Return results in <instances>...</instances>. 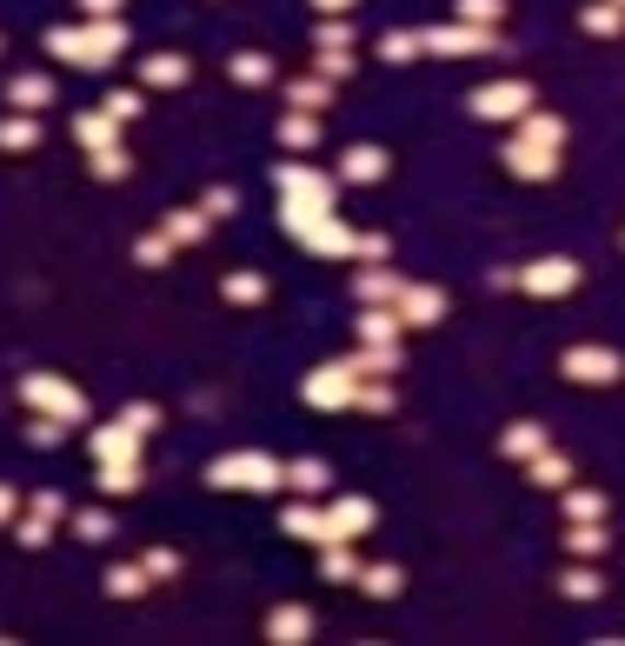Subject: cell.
Instances as JSON below:
<instances>
[{
	"instance_id": "6da1fadb",
	"label": "cell",
	"mask_w": 625,
	"mask_h": 646,
	"mask_svg": "<svg viewBox=\"0 0 625 646\" xmlns=\"http://www.w3.org/2000/svg\"><path fill=\"white\" fill-rule=\"evenodd\" d=\"M40 47L47 54H60L67 67H114L120 54H127V27L120 21H86V27H47L40 34Z\"/></svg>"
},
{
	"instance_id": "7a4b0ae2",
	"label": "cell",
	"mask_w": 625,
	"mask_h": 646,
	"mask_svg": "<svg viewBox=\"0 0 625 646\" xmlns=\"http://www.w3.org/2000/svg\"><path fill=\"white\" fill-rule=\"evenodd\" d=\"M280 473H287V460L246 447V453H220V460L207 466V487H213V494H274Z\"/></svg>"
},
{
	"instance_id": "3957f363",
	"label": "cell",
	"mask_w": 625,
	"mask_h": 646,
	"mask_svg": "<svg viewBox=\"0 0 625 646\" xmlns=\"http://www.w3.org/2000/svg\"><path fill=\"white\" fill-rule=\"evenodd\" d=\"M21 400H27L34 414L60 420V427H80L86 420V393L73 380H60V373H21Z\"/></svg>"
},
{
	"instance_id": "277c9868",
	"label": "cell",
	"mask_w": 625,
	"mask_h": 646,
	"mask_svg": "<svg viewBox=\"0 0 625 646\" xmlns=\"http://www.w3.org/2000/svg\"><path fill=\"white\" fill-rule=\"evenodd\" d=\"M419 54L473 60V54H506V41H499V27H473V21H453V27H419Z\"/></svg>"
},
{
	"instance_id": "5b68a950",
	"label": "cell",
	"mask_w": 625,
	"mask_h": 646,
	"mask_svg": "<svg viewBox=\"0 0 625 646\" xmlns=\"http://www.w3.org/2000/svg\"><path fill=\"white\" fill-rule=\"evenodd\" d=\"M466 107L479 114V120H525L532 107H540V94H532V80H486V88H473L466 94Z\"/></svg>"
},
{
	"instance_id": "8992f818",
	"label": "cell",
	"mask_w": 625,
	"mask_h": 646,
	"mask_svg": "<svg viewBox=\"0 0 625 646\" xmlns=\"http://www.w3.org/2000/svg\"><path fill=\"white\" fill-rule=\"evenodd\" d=\"M306 407H320V414H339V407H352L360 400V373H352L346 360H333V367H320V373H306Z\"/></svg>"
},
{
	"instance_id": "52a82bcc",
	"label": "cell",
	"mask_w": 625,
	"mask_h": 646,
	"mask_svg": "<svg viewBox=\"0 0 625 646\" xmlns=\"http://www.w3.org/2000/svg\"><path fill=\"white\" fill-rule=\"evenodd\" d=\"M559 373L579 380V387H612V380H625V360L612 347H566L559 354Z\"/></svg>"
},
{
	"instance_id": "ba28073f",
	"label": "cell",
	"mask_w": 625,
	"mask_h": 646,
	"mask_svg": "<svg viewBox=\"0 0 625 646\" xmlns=\"http://www.w3.org/2000/svg\"><path fill=\"white\" fill-rule=\"evenodd\" d=\"M519 287H525V293H540V300H559V293H572V287H579V261L546 254V261L519 267Z\"/></svg>"
},
{
	"instance_id": "9c48e42d",
	"label": "cell",
	"mask_w": 625,
	"mask_h": 646,
	"mask_svg": "<svg viewBox=\"0 0 625 646\" xmlns=\"http://www.w3.org/2000/svg\"><path fill=\"white\" fill-rule=\"evenodd\" d=\"M373 520H380V507L367 494H333L326 500V540H360Z\"/></svg>"
},
{
	"instance_id": "30bf717a",
	"label": "cell",
	"mask_w": 625,
	"mask_h": 646,
	"mask_svg": "<svg viewBox=\"0 0 625 646\" xmlns=\"http://www.w3.org/2000/svg\"><path fill=\"white\" fill-rule=\"evenodd\" d=\"M499 160H506L512 181H553V174H559V153H553V147H532V140H519V134L506 140Z\"/></svg>"
},
{
	"instance_id": "8fae6325",
	"label": "cell",
	"mask_w": 625,
	"mask_h": 646,
	"mask_svg": "<svg viewBox=\"0 0 625 646\" xmlns=\"http://www.w3.org/2000/svg\"><path fill=\"white\" fill-rule=\"evenodd\" d=\"M393 313H400V327H439V320H445V293L406 280V287L393 293Z\"/></svg>"
},
{
	"instance_id": "7c38bea8",
	"label": "cell",
	"mask_w": 625,
	"mask_h": 646,
	"mask_svg": "<svg viewBox=\"0 0 625 646\" xmlns=\"http://www.w3.org/2000/svg\"><path fill=\"white\" fill-rule=\"evenodd\" d=\"M313 607H300V600H287V607H274L266 613V639H280V646H306L313 639Z\"/></svg>"
},
{
	"instance_id": "4fadbf2b",
	"label": "cell",
	"mask_w": 625,
	"mask_h": 646,
	"mask_svg": "<svg viewBox=\"0 0 625 646\" xmlns=\"http://www.w3.org/2000/svg\"><path fill=\"white\" fill-rule=\"evenodd\" d=\"M386 168H393V160H386V147H346L339 153V181H352V187H373V181H386Z\"/></svg>"
},
{
	"instance_id": "5bb4252c",
	"label": "cell",
	"mask_w": 625,
	"mask_h": 646,
	"mask_svg": "<svg viewBox=\"0 0 625 646\" xmlns=\"http://www.w3.org/2000/svg\"><path fill=\"white\" fill-rule=\"evenodd\" d=\"M54 73H14L8 80V94H0V101H8L14 114H40V107H54Z\"/></svg>"
},
{
	"instance_id": "9a60e30c",
	"label": "cell",
	"mask_w": 625,
	"mask_h": 646,
	"mask_svg": "<svg viewBox=\"0 0 625 646\" xmlns=\"http://www.w3.org/2000/svg\"><path fill=\"white\" fill-rule=\"evenodd\" d=\"M73 140H80L86 153H107V147H120V120L101 114V107H86V114L73 120Z\"/></svg>"
},
{
	"instance_id": "2e32d148",
	"label": "cell",
	"mask_w": 625,
	"mask_h": 646,
	"mask_svg": "<svg viewBox=\"0 0 625 646\" xmlns=\"http://www.w3.org/2000/svg\"><path fill=\"white\" fill-rule=\"evenodd\" d=\"M326 480H333V466L326 460H287V473H280V487H293V494H306V500H326Z\"/></svg>"
},
{
	"instance_id": "e0dca14e",
	"label": "cell",
	"mask_w": 625,
	"mask_h": 646,
	"mask_svg": "<svg viewBox=\"0 0 625 646\" xmlns=\"http://www.w3.org/2000/svg\"><path fill=\"white\" fill-rule=\"evenodd\" d=\"M140 440H147V434H134L127 420H114V427H101L86 447H94V460H140Z\"/></svg>"
},
{
	"instance_id": "ac0fdd59",
	"label": "cell",
	"mask_w": 625,
	"mask_h": 646,
	"mask_svg": "<svg viewBox=\"0 0 625 646\" xmlns=\"http://www.w3.org/2000/svg\"><path fill=\"white\" fill-rule=\"evenodd\" d=\"M280 527H287V533H293V540H313V546H320V540H326V507H320V500H306V494H300V500H293V507H287V514H280Z\"/></svg>"
},
{
	"instance_id": "d6986e66",
	"label": "cell",
	"mask_w": 625,
	"mask_h": 646,
	"mask_svg": "<svg viewBox=\"0 0 625 646\" xmlns=\"http://www.w3.org/2000/svg\"><path fill=\"white\" fill-rule=\"evenodd\" d=\"M546 447H553V440H546L540 420H512V427L499 434V453H506V460H532V453H546Z\"/></svg>"
},
{
	"instance_id": "ffe728a7",
	"label": "cell",
	"mask_w": 625,
	"mask_h": 646,
	"mask_svg": "<svg viewBox=\"0 0 625 646\" xmlns=\"http://www.w3.org/2000/svg\"><path fill=\"white\" fill-rule=\"evenodd\" d=\"M287 107H300V114H326V107H333V80H326V73L287 80Z\"/></svg>"
},
{
	"instance_id": "44dd1931",
	"label": "cell",
	"mask_w": 625,
	"mask_h": 646,
	"mask_svg": "<svg viewBox=\"0 0 625 646\" xmlns=\"http://www.w3.org/2000/svg\"><path fill=\"white\" fill-rule=\"evenodd\" d=\"M400 334H406V327H400L393 307H367V313H360V347H400Z\"/></svg>"
},
{
	"instance_id": "7402d4cb",
	"label": "cell",
	"mask_w": 625,
	"mask_h": 646,
	"mask_svg": "<svg viewBox=\"0 0 625 646\" xmlns=\"http://www.w3.org/2000/svg\"><path fill=\"white\" fill-rule=\"evenodd\" d=\"M207 227H213V220H207L200 207H173V214L160 220V233L173 240V247H194V240H207Z\"/></svg>"
},
{
	"instance_id": "603a6c76",
	"label": "cell",
	"mask_w": 625,
	"mask_h": 646,
	"mask_svg": "<svg viewBox=\"0 0 625 646\" xmlns=\"http://www.w3.org/2000/svg\"><path fill=\"white\" fill-rule=\"evenodd\" d=\"M400 287H406V280H400V274H386V261H380V267H360V280H352V293H360L367 307H393V293H400Z\"/></svg>"
},
{
	"instance_id": "cb8c5ba5",
	"label": "cell",
	"mask_w": 625,
	"mask_h": 646,
	"mask_svg": "<svg viewBox=\"0 0 625 646\" xmlns=\"http://www.w3.org/2000/svg\"><path fill=\"white\" fill-rule=\"evenodd\" d=\"M519 140H532V147H553V153H559V147H566V120H559V114H546V107H532V114L519 120Z\"/></svg>"
},
{
	"instance_id": "d4e9b609",
	"label": "cell",
	"mask_w": 625,
	"mask_h": 646,
	"mask_svg": "<svg viewBox=\"0 0 625 646\" xmlns=\"http://www.w3.org/2000/svg\"><path fill=\"white\" fill-rule=\"evenodd\" d=\"M274 140L280 147H293V153H306V147H320V114H280V127H274Z\"/></svg>"
},
{
	"instance_id": "484cf974",
	"label": "cell",
	"mask_w": 625,
	"mask_h": 646,
	"mask_svg": "<svg viewBox=\"0 0 625 646\" xmlns=\"http://www.w3.org/2000/svg\"><path fill=\"white\" fill-rule=\"evenodd\" d=\"M187 54H153V60H140V80L147 88H187Z\"/></svg>"
},
{
	"instance_id": "4316f807",
	"label": "cell",
	"mask_w": 625,
	"mask_h": 646,
	"mask_svg": "<svg viewBox=\"0 0 625 646\" xmlns=\"http://www.w3.org/2000/svg\"><path fill=\"white\" fill-rule=\"evenodd\" d=\"M525 480H532V487H572V460L546 447V453H532V460H525Z\"/></svg>"
},
{
	"instance_id": "83f0119b",
	"label": "cell",
	"mask_w": 625,
	"mask_h": 646,
	"mask_svg": "<svg viewBox=\"0 0 625 646\" xmlns=\"http://www.w3.org/2000/svg\"><path fill=\"white\" fill-rule=\"evenodd\" d=\"M40 147V114H8L0 120V153H34Z\"/></svg>"
},
{
	"instance_id": "f1b7e54d",
	"label": "cell",
	"mask_w": 625,
	"mask_h": 646,
	"mask_svg": "<svg viewBox=\"0 0 625 646\" xmlns=\"http://www.w3.org/2000/svg\"><path fill=\"white\" fill-rule=\"evenodd\" d=\"M320 580H360V560H352V540H320Z\"/></svg>"
},
{
	"instance_id": "f546056e",
	"label": "cell",
	"mask_w": 625,
	"mask_h": 646,
	"mask_svg": "<svg viewBox=\"0 0 625 646\" xmlns=\"http://www.w3.org/2000/svg\"><path fill=\"white\" fill-rule=\"evenodd\" d=\"M227 73L240 80V88H274V54H253V47H246V54L227 60Z\"/></svg>"
},
{
	"instance_id": "4dcf8cb0",
	"label": "cell",
	"mask_w": 625,
	"mask_h": 646,
	"mask_svg": "<svg viewBox=\"0 0 625 646\" xmlns=\"http://www.w3.org/2000/svg\"><path fill=\"white\" fill-rule=\"evenodd\" d=\"M94 487H101L107 500L134 494V487H140V460H101V480H94Z\"/></svg>"
},
{
	"instance_id": "1f68e13d",
	"label": "cell",
	"mask_w": 625,
	"mask_h": 646,
	"mask_svg": "<svg viewBox=\"0 0 625 646\" xmlns=\"http://www.w3.org/2000/svg\"><path fill=\"white\" fill-rule=\"evenodd\" d=\"M120 527H114V514L107 507H86V514H73V540H86V546H107Z\"/></svg>"
},
{
	"instance_id": "d6a6232c",
	"label": "cell",
	"mask_w": 625,
	"mask_h": 646,
	"mask_svg": "<svg viewBox=\"0 0 625 646\" xmlns=\"http://www.w3.org/2000/svg\"><path fill=\"white\" fill-rule=\"evenodd\" d=\"M220 293H227L233 307H259V300H266V274L240 267V274H227V280H220Z\"/></svg>"
},
{
	"instance_id": "836d02e7",
	"label": "cell",
	"mask_w": 625,
	"mask_h": 646,
	"mask_svg": "<svg viewBox=\"0 0 625 646\" xmlns=\"http://www.w3.org/2000/svg\"><path fill=\"white\" fill-rule=\"evenodd\" d=\"M566 546H572V560H599V553L612 546V533H605L599 520H572V533H566Z\"/></svg>"
},
{
	"instance_id": "e575fe53",
	"label": "cell",
	"mask_w": 625,
	"mask_h": 646,
	"mask_svg": "<svg viewBox=\"0 0 625 646\" xmlns=\"http://www.w3.org/2000/svg\"><path fill=\"white\" fill-rule=\"evenodd\" d=\"M360 593H373V600H400V593H406V574H400V567H360Z\"/></svg>"
},
{
	"instance_id": "d590c367",
	"label": "cell",
	"mask_w": 625,
	"mask_h": 646,
	"mask_svg": "<svg viewBox=\"0 0 625 646\" xmlns=\"http://www.w3.org/2000/svg\"><path fill=\"white\" fill-rule=\"evenodd\" d=\"M346 367L360 373V380L367 373H400V347H360V354H346Z\"/></svg>"
},
{
	"instance_id": "8d00e7d4",
	"label": "cell",
	"mask_w": 625,
	"mask_h": 646,
	"mask_svg": "<svg viewBox=\"0 0 625 646\" xmlns=\"http://www.w3.org/2000/svg\"><path fill=\"white\" fill-rule=\"evenodd\" d=\"M101 587H107L114 600H140L153 580H147V567H107V580H101Z\"/></svg>"
},
{
	"instance_id": "74e56055",
	"label": "cell",
	"mask_w": 625,
	"mask_h": 646,
	"mask_svg": "<svg viewBox=\"0 0 625 646\" xmlns=\"http://www.w3.org/2000/svg\"><path fill=\"white\" fill-rule=\"evenodd\" d=\"M559 593H566V600H599L605 580H599V567H566V574H559Z\"/></svg>"
},
{
	"instance_id": "f35d334b",
	"label": "cell",
	"mask_w": 625,
	"mask_h": 646,
	"mask_svg": "<svg viewBox=\"0 0 625 646\" xmlns=\"http://www.w3.org/2000/svg\"><path fill=\"white\" fill-rule=\"evenodd\" d=\"M579 27H586V34H599V41H612V34L625 27V14L612 8V0H592V8L579 14Z\"/></svg>"
},
{
	"instance_id": "ab89813d",
	"label": "cell",
	"mask_w": 625,
	"mask_h": 646,
	"mask_svg": "<svg viewBox=\"0 0 625 646\" xmlns=\"http://www.w3.org/2000/svg\"><path fill=\"white\" fill-rule=\"evenodd\" d=\"M86 168H94V181H127L134 160H127V147H107V153H86Z\"/></svg>"
},
{
	"instance_id": "60d3db41",
	"label": "cell",
	"mask_w": 625,
	"mask_h": 646,
	"mask_svg": "<svg viewBox=\"0 0 625 646\" xmlns=\"http://www.w3.org/2000/svg\"><path fill=\"white\" fill-rule=\"evenodd\" d=\"M134 261H140V267H166V261H173V240H166L160 227L140 233V240H134Z\"/></svg>"
},
{
	"instance_id": "b9f144b4",
	"label": "cell",
	"mask_w": 625,
	"mask_h": 646,
	"mask_svg": "<svg viewBox=\"0 0 625 646\" xmlns=\"http://www.w3.org/2000/svg\"><path fill=\"white\" fill-rule=\"evenodd\" d=\"M566 520H605V494H586V487H566Z\"/></svg>"
},
{
	"instance_id": "7bdbcfd3",
	"label": "cell",
	"mask_w": 625,
	"mask_h": 646,
	"mask_svg": "<svg viewBox=\"0 0 625 646\" xmlns=\"http://www.w3.org/2000/svg\"><path fill=\"white\" fill-rule=\"evenodd\" d=\"M140 567H147V580H173V574H181V553H173V546H147Z\"/></svg>"
},
{
	"instance_id": "ee69618b",
	"label": "cell",
	"mask_w": 625,
	"mask_h": 646,
	"mask_svg": "<svg viewBox=\"0 0 625 646\" xmlns=\"http://www.w3.org/2000/svg\"><path fill=\"white\" fill-rule=\"evenodd\" d=\"M460 21H473V27H499V21H506V0H460Z\"/></svg>"
},
{
	"instance_id": "f6af8a7d",
	"label": "cell",
	"mask_w": 625,
	"mask_h": 646,
	"mask_svg": "<svg viewBox=\"0 0 625 646\" xmlns=\"http://www.w3.org/2000/svg\"><path fill=\"white\" fill-rule=\"evenodd\" d=\"M320 47L352 54V21H346V14H320Z\"/></svg>"
},
{
	"instance_id": "bcb514c9",
	"label": "cell",
	"mask_w": 625,
	"mask_h": 646,
	"mask_svg": "<svg viewBox=\"0 0 625 646\" xmlns=\"http://www.w3.org/2000/svg\"><path fill=\"white\" fill-rule=\"evenodd\" d=\"M380 60H393V67L419 60V34H406V27H400V34H386V41H380Z\"/></svg>"
},
{
	"instance_id": "7dc6e473",
	"label": "cell",
	"mask_w": 625,
	"mask_h": 646,
	"mask_svg": "<svg viewBox=\"0 0 625 646\" xmlns=\"http://www.w3.org/2000/svg\"><path fill=\"white\" fill-rule=\"evenodd\" d=\"M14 540H21L27 553H40V546L54 540V520H40V514H27V520H14Z\"/></svg>"
},
{
	"instance_id": "c3c4849f",
	"label": "cell",
	"mask_w": 625,
	"mask_h": 646,
	"mask_svg": "<svg viewBox=\"0 0 625 646\" xmlns=\"http://www.w3.org/2000/svg\"><path fill=\"white\" fill-rule=\"evenodd\" d=\"M352 407H367V414H393L400 400H393V387H386V380H380V387H373V380H360V400H352Z\"/></svg>"
},
{
	"instance_id": "681fc988",
	"label": "cell",
	"mask_w": 625,
	"mask_h": 646,
	"mask_svg": "<svg viewBox=\"0 0 625 646\" xmlns=\"http://www.w3.org/2000/svg\"><path fill=\"white\" fill-rule=\"evenodd\" d=\"M101 114H114V120H120V127H127V120H134V114H140V94H134V88H114V94H107V101H101Z\"/></svg>"
},
{
	"instance_id": "f907efd6",
	"label": "cell",
	"mask_w": 625,
	"mask_h": 646,
	"mask_svg": "<svg viewBox=\"0 0 625 646\" xmlns=\"http://www.w3.org/2000/svg\"><path fill=\"white\" fill-rule=\"evenodd\" d=\"M386 254H393L386 233H352V261H386Z\"/></svg>"
},
{
	"instance_id": "816d5d0a",
	"label": "cell",
	"mask_w": 625,
	"mask_h": 646,
	"mask_svg": "<svg viewBox=\"0 0 625 646\" xmlns=\"http://www.w3.org/2000/svg\"><path fill=\"white\" fill-rule=\"evenodd\" d=\"M313 73H326V80H346V73H352V54H339V47H320Z\"/></svg>"
},
{
	"instance_id": "f5cc1de1",
	"label": "cell",
	"mask_w": 625,
	"mask_h": 646,
	"mask_svg": "<svg viewBox=\"0 0 625 646\" xmlns=\"http://www.w3.org/2000/svg\"><path fill=\"white\" fill-rule=\"evenodd\" d=\"M233 207H240V194H233V187H207V200H200V214H207V220H227Z\"/></svg>"
},
{
	"instance_id": "db71d44e",
	"label": "cell",
	"mask_w": 625,
	"mask_h": 646,
	"mask_svg": "<svg viewBox=\"0 0 625 646\" xmlns=\"http://www.w3.org/2000/svg\"><path fill=\"white\" fill-rule=\"evenodd\" d=\"M120 420H127L134 434H153V427H160V407H153V400H134V407H127Z\"/></svg>"
},
{
	"instance_id": "11a10c76",
	"label": "cell",
	"mask_w": 625,
	"mask_h": 646,
	"mask_svg": "<svg viewBox=\"0 0 625 646\" xmlns=\"http://www.w3.org/2000/svg\"><path fill=\"white\" fill-rule=\"evenodd\" d=\"M60 434H67V427H60V420H47V414H34V420H27V440H34V447H60Z\"/></svg>"
},
{
	"instance_id": "9f6ffc18",
	"label": "cell",
	"mask_w": 625,
	"mask_h": 646,
	"mask_svg": "<svg viewBox=\"0 0 625 646\" xmlns=\"http://www.w3.org/2000/svg\"><path fill=\"white\" fill-rule=\"evenodd\" d=\"M120 8H127V0H80L86 21H120Z\"/></svg>"
},
{
	"instance_id": "6f0895ef",
	"label": "cell",
	"mask_w": 625,
	"mask_h": 646,
	"mask_svg": "<svg viewBox=\"0 0 625 646\" xmlns=\"http://www.w3.org/2000/svg\"><path fill=\"white\" fill-rule=\"evenodd\" d=\"M34 514H40V520H67V500H60V494H34Z\"/></svg>"
},
{
	"instance_id": "680465c9",
	"label": "cell",
	"mask_w": 625,
	"mask_h": 646,
	"mask_svg": "<svg viewBox=\"0 0 625 646\" xmlns=\"http://www.w3.org/2000/svg\"><path fill=\"white\" fill-rule=\"evenodd\" d=\"M313 8H320V14H352L360 0H313Z\"/></svg>"
},
{
	"instance_id": "91938a15",
	"label": "cell",
	"mask_w": 625,
	"mask_h": 646,
	"mask_svg": "<svg viewBox=\"0 0 625 646\" xmlns=\"http://www.w3.org/2000/svg\"><path fill=\"white\" fill-rule=\"evenodd\" d=\"M21 514V500H14V487H0V520H14Z\"/></svg>"
},
{
	"instance_id": "94428289",
	"label": "cell",
	"mask_w": 625,
	"mask_h": 646,
	"mask_svg": "<svg viewBox=\"0 0 625 646\" xmlns=\"http://www.w3.org/2000/svg\"><path fill=\"white\" fill-rule=\"evenodd\" d=\"M612 8H618V14H625V0H612Z\"/></svg>"
}]
</instances>
